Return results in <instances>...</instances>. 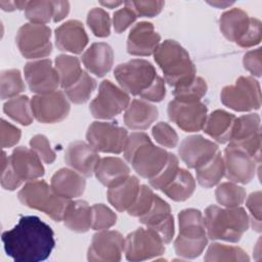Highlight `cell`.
Returning a JSON list of instances; mask_svg holds the SVG:
<instances>
[{
	"label": "cell",
	"mask_w": 262,
	"mask_h": 262,
	"mask_svg": "<svg viewBox=\"0 0 262 262\" xmlns=\"http://www.w3.org/2000/svg\"><path fill=\"white\" fill-rule=\"evenodd\" d=\"M196 180L205 188H210L219 183L224 176L225 167L221 152L218 150L210 160L199 166L196 169Z\"/></svg>",
	"instance_id": "obj_34"
},
{
	"label": "cell",
	"mask_w": 262,
	"mask_h": 262,
	"mask_svg": "<svg viewBox=\"0 0 262 262\" xmlns=\"http://www.w3.org/2000/svg\"><path fill=\"white\" fill-rule=\"evenodd\" d=\"M64 225L74 232H86L91 228L92 208L86 201H70L62 217Z\"/></svg>",
	"instance_id": "obj_31"
},
{
	"label": "cell",
	"mask_w": 262,
	"mask_h": 262,
	"mask_svg": "<svg viewBox=\"0 0 262 262\" xmlns=\"http://www.w3.org/2000/svg\"><path fill=\"white\" fill-rule=\"evenodd\" d=\"M87 44L88 36L79 20H68L55 30V45L61 51L79 54Z\"/></svg>",
	"instance_id": "obj_25"
},
{
	"label": "cell",
	"mask_w": 262,
	"mask_h": 262,
	"mask_svg": "<svg viewBox=\"0 0 262 262\" xmlns=\"http://www.w3.org/2000/svg\"><path fill=\"white\" fill-rule=\"evenodd\" d=\"M124 4L130 7L136 13V15L154 17L162 11L165 5V2L164 1H125Z\"/></svg>",
	"instance_id": "obj_49"
},
{
	"label": "cell",
	"mask_w": 262,
	"mask_h": 262,
	"mask_svg": "<svg viewBox=\"0 0 262 262\" xmlns=\"http://www.w3.org/2000/svg\"><path fill=\"white\" fill-rule=\"evenodd\" d=\"M87 25L96 37L104 38L111 33V18L102 8L94 7L88 12Z\"/></svg>",
	"instance_id": "obj_43"
},
{
	"label": "cell",
	"mask_w": 262,
	"mask_h": 262,
	"mask_svg": "<svg viewBox=\"0 0 262 262\" xmlns=\"http://www.w3.org/2000/svg\"><path fill=\"white\" fill-rule=\"evenodd\" d=\"M170 152L156 146L148 135L133 132L128 136L124 148V158L134 171L142 178L151 179L157 176L168 162Z\"/></svg>",
	"instance_id": "obj_3"
},
{
	"label": "cell",
	"mask_w": 262,
	"mask_h": 262,
	"mask_svg": "<svg viewBox=\"0 0 262 262\" xmlns=\"http://www.w3.org/2000/svg\"><path fill=\"white\" fill-rule=\"evenodd\" d=\"M224 175L234 183H249L256 174L259 163L243 149L228 144L224 149Z\"/></svg>",
	"instance_id": "obj_19"
},
{
	"label": "cell",
	"mask_w": 262,
	"mask_h": 262,
	"mask_svg": "<svg viewBox=\"0 0 262 262\" xmlns=\"http://www.w3.org/2000/svg\"><path fill=\"white\" fill-rule=\"evenodd\" d=\"M208 86L206 81L201 77H195L190 83L174 88V99L181 101H201L207 93Z\"/></svg>",
	"instance_id": "obj_41"
},
{
	"label": "cell",
	"mask_w": 262,
	"mask_h": 262,
	"mask_svg": "<svg viewBox=\"0 0 262 262\" xmlns=\"http://www.w3.org/2000/svg\"><path fill=\"white\" fill-rule=\"evenodd\" d=\"M159 116L156 105L143 99H133L124 115L125 125L132 130L147 129Z\"/></svg>",
	"instance_id": "obj_28"
},
{
	"label": "cell",
	"mask_w": 262,
	"mask_h": 262,
	"mask_svg": "<svg viewBox=\"0 0 262 262\" xmlns=\"http://www.w3.org/2000/svg\"><path fill=\"white\" fill-rule=\"evenodd\" d=\"M178 169L179 165L177 157L173 154H170L168 162L163 168V170L157 176L149 179L150 186L158 190H162L174 178Z\"/></svg>",
	"instance_id": "obj_46"
},
{
	"label": "cell",
	"mask_w": 262,
	"mask_h": 262,
	"mask_svg": "<svg viewBox=\"0 0 262 262\" xmlns=\"http://www.w3.org/2000/svg\"><path fill=\"white\" fill-rule=\"evenodd\" d=\"M30 146L45 164H52L55 161V152L51 148L49 140L45 135L37 134L32 137L30 140Z\"/></svg>",
	"instance_id": "obj_48"
},
{
	"label": "cell",
	"mask_w": 262,
	"mask_h": 262,
	"mask_svg": "<svg viewBox=\"0 0 262 262\" xmlns=\"http://www.w3.org/2000/svg\"><path fill=\"white\" fill-rule=\"evenodd\" d=\"M7 256L15 262L46 260L54 246L52 228L37 216H23L18 223L1 235Z\"/></svg>",
	"instance_id": "obj_1"
},
{
	"label": "cell",
	"mask_w": 262,
	"mask_h": 262,
	"mask_svg": "<svg viewBox=\"0 0 262 262\" xmlns=\"http://www.w3.org/2000/svg\"><path fill=\"white\" fill-rule=\"evenodd\" d=\"M208 108L202 101H181L173 99L169 102L167 113L169 119L185 132H198L204 128Z\"/></svg>",
	"instance_id": "obj_15"
},
{
	"label": "cell",
	"mask_w": 262,
	"mask_h": 262,
	"mask_svg": "<svg viewBox=\"0 0 262 262\" xmlns=\"http://www.w3.org/2000/svg\"><path fill=\"white\" fill-rule=\"evenodd\" d=\"M25 13L31 23L45 25L53 17L52 1H28Z\"/></svg>",
	"instance_id": "obj_42"
},
{
	"label": "cell",
	"mask_w": 262,
	"mask_h": 262,
	"mask_svg": "<svg viewBox=\"0 0 262 262\" xmlns=\"http://www.w3.org/2000/svg\"><path fill=\"white\" fill-rule=\"evenodd\" d=\"M217 151L218 145L202 135L185 137L178 148L181 161L190 169H196L210 160Z\"/></svg>",
	"instance_id": "obj_22"
},
{
	"label": "cell",
	"mask_w": 262,
	"mask_h": 262,
	"mask_svg": "<svg viewBox=\"0 0 262 262\" xmlns=\"http://www.w3.org/2000/svg\"><path fill=\"white\" fill-rule=\"evenodd\" d=\"M125 237L116 230H98L91 241L87 259L93 262H117L121 260Z\"/></svg>",
	"instance_id": "obj_17"
},
{
	"label": "cell",
	"mask_w": 262,
	"mask_h": 262,
	"mask_svg": "<svg viewBox=\"0 0 262 262\" xmlns=\"http://www.w3.org/2000/svg\"><path fill=\"white\" fill-rule=\"evenodd\" d=\"M154 58L164 74V80L174 88L190 83L196 70L188 52L175 40H165L154 52Z\"/></svg>",
	"instance_id": "obj_4"
},
{
	"label": "cell",
	"mask_w": 262,
	"mask_h": 262,
	"mask_svg": "<svg viewBox=\"0 0 262 262\" xmlns=\"http://www.w3.org/2000/svg\"><path fill=\"white\" fill-rule=\"evenodd\" d=\"M101 5L108 7V8H115L121 4H123L122 1H106V2H100Z\"/></svg>",
	"instance_id": "obj_57"
},
{
	"label": "cell",
	"mask_w": 262,
	"mask_h": 262,
	"mask_svg": "<svg viewBox=\"0 0 262 262\" xmlns=\"http://www.w3.org/2000/svg\"><path fill=\"white\" fill-rule=\"evenodd\" d=\"M140 183L137 177L129 176L126 180L108 187L106 195L110 204L119 212L127 211L134 203Z\"/></svg>",
	"instance_id": "obj_32"
},
{
	"label": "cell",
	"mask_w": 262,
	"mask_h": 262,
	"mask_svg": "<svg viewBox=\"0 0 262 262\" xmlns=\"http://www.w3.org/2000/svg\"><path fill=\"white\" fill-rule=\"evenodd\" d=\"M3 111L13 121L24 126H29L33 123L31 101L26 95H18L10 98L4 103Z\"/></svg>",
	"instance_id": "obj_36"
},
{
	"label": "cell",
	"mask_w": 262,
	"mask_h": 262,
	"mask_svg": "<svg viewBox=\"0 0 262 262\" xmlns=\"http://www.w3.org/2000/svg\"><path fill=\"white\" fill-rule=\"evenodd\" d=\"M204 223L211 239L237 243L248 230L250 218L244 208H221L215 205L205 210Z\"/></svg>",
	"instance_id": "obj_5"
},
{
	"label": "cell",
	"mask_w": 262,
	"mask_h": 262,
	"mask_svg": "<svg viewBox=\"0 0 262 262\" xmlns=\"http://www.w3.org/2000/svg\"><path fill=\"white\" fill-rule=\"evenodd\" d=\"M96 87V81L87 72H83L80 79L71 87L64 89L67 97L75 104L86 102Z\"/></svg>",
	"instance_id": "obj_39"
},
{
	"label": "cell",
	"mask_w": 262,
	"mask_h": 262,
	"mask_svg": "<svg viewBox=\"0 0 262 262\" xmlns=\"http://www.w3.org/2000/svg\"><path fill=\"white\" fill-rule=\"evenodd\" d=\"M247 208L252 215V226L257 231L261 230V192H252L247 199Z\"/></svg>",
	"instance_id": "obj_53"
},
{
	"label": "cell",
	"mask_w": 262,
	"mask_h": 262,
	"mask_svg": "<svg viewBox=\"0 0 262 262\" xmlns=\"http://www.w3.org/2000/svg\"><path fill=\"white\" fill-rule=\"evenodd\" d=\"M220 31L230 42L243 48H249L260 43L262 38L261 21L250 17L241 8H231L225 11L219 19Z\"/></svg>",
	"instance_id": "obj_7"
},
{
	"label": "cell",
	"mask_w": 262,
	"mask_h": 262,
	"mask_svg": "<svg viewBox=\"0 0 262 262\" xmlns=\"http://www.w3.org/2000/svg\"><path fill=\"white\" fill-rule=\"evenodd\" d=\"M130 103L129 94L110 80H103L96 97L90 102V112L96 119L108 120L121 114Z\"/></svg>",
	"instance_id": "obj_13"
},
{
	"label": "cell",
	"mask_w": 262,
	"mask_h": 262,
	"mask_svg": "<svg viewBox=\"0 0 262 262\" xmlns=\"http://www.w3.org/2000/svg\"><path fill=\"white\" fill-rule=\"evenodd\" d=\"M50 185L56 194L66 200H71L83 194L86 181L83 175L74 169L62 168L53 174Z\"/></svg>",
	"instance_id": "obj_26"
},
{
	"label": "cell",
	"mask_w": 262,
	"mask_h": 262,
	"mask_svg": "<svg viewBox=\"0 0 262 262\" xmlns=\"http://www.w3.org/2000/svg\"><path fill=\"white\" fill-rule=\"evenodd\" d=\"M221 102L235 112H250L261 106V90L253 77H239L234 85L225 86L220 93Z\"/></svg>",
	"instance_id": "obj_9"
},
{
	"label": "cell",
	"mask_w": 262,
	"mask_h": 262,
	"mask_svg": "<svg viewBox=\"0 0 262 262\" xmlns=\"http://www.w3.org/2000/svg\"><path fill=\"white\" fill-rule=\"evenodd\" d=\"M92 223L93 230H104L111 228L117 222L116 213L103 204H95L92 207Z\"/></svg>",
	"instance_id": "obj_44"
},
{
	"label": "cell",
	"mask_w": 262,
	"mask_h": 262,
	"mask_svg": "<svg viewBox=\"0 0 262 262\" xmlns=\"http://www.w3.org/2000/svg\"><path fill=\"white\" fill-rule=\"evenodd\" d=\"M0 6L4 11H13L17 9L16 1H0Z\"/></svg>",
	"instance_id": "obj_56"
},
{
	"label": "cell",
	"mask_w": 262,
	"mask_h": 262,
	"mask_svg": "<svg viewBox=\"0 0 262 262\" xmlns=\"http://www.w3.org/2000/svg\"><path fill=\"white\" fill-rule=\"evenodd\" d=\"M235 119V116L228 112L216 110L207 116L204 132L219 143L229 142Z\"/></svg>",
	"instance_id": "obj_30"
},
{
	"label": "cell",
	"mask_w": 262,
	"mask_h": 262,
	"mask_svg": "<svg viewBox=\"0 0 262 262\" xmlns=\"http://www.w3.org/2000/svg\"><path fill=\"white\" fill-rule=\"evenodd\" d=\"M25 90V84L21 79V74L16 69L6 70L1 73L0 77V92L1 99H8L18 96Z\"/></svg>",
	"instance_id": "obj_40"
},
{
	"label": "cell",
	"mask_w": 262,
	"mask_h": 262,
	"mask_svg": "<svg viewBox=\"0 0 262 262\" xmlns=\"http://www.w3.org/2000/svg\"><path fill=\"white\" fill-rule=\"evenodd\" d=\"M124 253L128 261H144L165 253V243L150 228H137L125 237Z\"/></svg>",
	"instance_id": "obj_11"
},
{
	"label": "cell",
	"mask_w": 262,
	"mask_h": 262,
	"mask_svg": "<svg viewBox=\"0 0 262 262\" xmlns=\"http://www.w3.org/2000/svg\"><path fill=\"white\" fill-rule=\"evenodd\" d=\"M244 68L253 76H261V48L248 51L243 58Z\"/></svg>",
	"instance_id": "obj_54"
},
{
	"label": "cell",
	"mask_w": 262,
	"mask_h": 262,
	"mask_svg": "<svg viewBox=\"0 0 262 262\" xmlns=\"http://www.w3.org/2000/svg\"><path fill=\"white\" fill-rule=\"evenodd\" d=\"M24 73L30 90L36 94L54 92L60 85L58 74L48 58L27 62Z\"/></svg>",
	"instance_id": "obj_18"
},
{
	"label": "cell",
	"mask_w": 262,
	"mask_h": 262,
	"mask_svg": "<svg viewBox=\"0 0 262 262\" xmlns=\"http://www.w3.org/2000/svg\"><path fill=\"white\" fill-rule=\"evenodd\" d=\"M51 30L46 25L28 23L16 34V45L25 58L37 59L48 56L52 51Z\"/></svg>",
	"instance_id": "obj_10"
},
{
	"label": "cell",
	"mask_w": 262,
	"mask_h": 262,
	"mask_svg": "<svg viewBox=\"0 0 262 262\" xmlns=\"http://www.w3.org/2000/svg\"><path fill=\"white\" fill-rule=\"evenodd\" d=\"M1 146L3 148L5 147H11L15 145L21 136L20 130L13 126L12 124L6 122L5 120H1Z\"/></svg>",
	"instance_id": "obj_52"
},
{
	"label": "cell",
	"mask_w": 262,
	"mask_h": 262,
	"mask_svg": "<svg viewBox=\"0 0 262 262\" xmlns=\"http://www.w3.org/2000/svg\"><path fill=\"white\" fill-rule=\"evenodd\" d=\"M70 108V103L61 91L36 94L31 99L33 117L40 123L60 122L68 117Z\"/></svg>",
	"instance_id": "obj_16"
},
{
	"label": "cell",
	"mask_w": 262,
	"mask_h": 262,
	"mask_svg": "<svg viewBox=\"0 0 262 262\" xmlns=\"http://www.w3.org/2000/svg\"><path fill=\"white\" fill-rule=\"evenodd\" d=\"M179 233L174 242L178 256L185 259L199 257L208 244L204 216L196 209L182 210L178 215Z\"/></svg>",
	"instance_id": "obj_6"
},
{
	"label": "cell",
	"mask_w": 262,
	"mask_h": 262,
	"mask_svg": "<svg viewBox=\"0 0 262 262\" xmlns=\"http://www.w3.org/2000/svg\"><path fill=\"white\" fill-rule=\"evenodd\" d=\"M41 161L32 148L25 146L15 147L8 157V164L21 183L36 180L44 175L45 170Z\"/></svg>",
	"instance_id": "obj_21"
},
{
	"label": "cell",
	"mask_w": 262,
	"mask_h": 262,
	"mask_svg": "<svg viewBox=\"0 0 262 262\" xmlns=\"http://www.w3.org/2000/svg\"><path fill=\"white\" fill-rule=\"evenodd\" d=\"M246 190L234 182H223L215 190V196L221 206L226 208L238 207L246 200Z\"/></svg>",
	"instance_id": "obj_38"
},
{
	"label": "cell",
	"mask_w": 262,
	"mask_h": 262,
	"mask_svg": "<svg viewBox=\"0 0 262 262\" xmlns=\"http://www.w3.org/2000/svg\"><path fill=\"white\" fill-rule=\"evenodd\" d=\"M195 188V181L185 169L179 168L174 178L162 189V191L175 202H183L191 196Z\"/></svg>",
	"instance_id": "obj_33"
},
{
	"label": "cell",
	"mask_w": 262,
	"mask_h": 262,
	"mask_svg": "<svg viewBox=\"0 0 262 262\" xmlns=\"http://www.w3.org/2000/svg\"><path fill=\"white\" fill-rule=\"evenodd\" d=\"M154 198H155V194H154L151 188H149L147 185H144V184L140 185L138 194H137L134 203L127 210L128 214L130 216L138 217V218L140 216L144 215L151 207Z\"/></svg>",
	"instance_id": "obj_45"
},
{
	"label": "cell",
	"mask_w": 262,
	"mask_h": 262,
	"mask_svg": "<svg viewBox=\"0 0 262 262\" xmlns=\"http://www.w3.org/2000/svg\"><path fill=\"white\" fill-rule=\"evenodd\" d=\"M21 185V182L16 178L12 172L9 164L8 157L5 151H2L1 157V186L6 190H14Z\"/></svg>",
	"instance_id": "obj_51"
},
{
	"label": "cell",
	"mask_w": 262,
	"mask_h": 262,
	"mask_svg": "<svg viewBox=\"0 0 262 262\" xmlns=\"http://www.w3.org/2000/svg\"><path fill=\"white\" fill-rule=\"evenodd\" d=\"M136 17V13L126 5L125 7L115 11L113 16V25L115 32L120 34L126 31L135 21Z\"/></svg>",
	"instance_id": "obj_50"
},
{
	"label": "cell",
	"mask_w": 262,
	"mask_h": 262,
	"mask_svg": "<svg viewBox=\"0 0 262 262\" xmlns=\"http://www.w3.org/2000/svg\"><path fill=\"white\" fill-rule=\"evenodd\" d=\"M114 76L124 91L144 100L159 102L166 95L165 80L157 75L155 67L145 59L135 58L120 63Z\"/></svg>",
	"instance_id": "obj_2"
},
{
	"label": "cell",
	"mask_w": 262,
	"mask_h": 262,
	"mask_svg": "<svg viewBox=\"0 0 262 262\" xmlns=\"http://www.w3.org/2000/svg\"><path fill=\"white\" fill-rule=\"evenodd\" d=\"M87 142L97 151L121 154L124 151L128 132L125 128L111 122H93L86 132Z\"/></svg>",
	"instance_id": "obj_12"
},
{
	"label": "cell",
	"mask_w": 262,
	"mask_h": 262,
	"mask_svg": "<svg viewBox=\"0 0 262 262\" xmlns=\"http://www.w3.org/2000/svg\"><path fill=\"white\" fill-rule=\"evenodd\" d=\"M99 160L98 151L88 142L81 140L70 143L64 154L66 164L85 177H90L94 173Z\"/></svg>",
	"instance_id": "obj_24"
},
{
	"label": "cell",
	"mask_w": 262,
	"mask_h": 262,
	"mask_svg": "<svg viewBox=\"0 0 262 262\" xmlns=\"http://www.w3.org/2000/svg\"><path fill=\"white\" fill-rule=\"evenodd\" d=\"M19 202L31 208L45 213L54 221H61L64 210L70 202L54 192L51 185L44 180L27 182L17 193Z\"/></svg>",
	"instance_id": "obj_8"
},
{
	"label": "cell",
	"mask_w": 262,
	"mask_h": 262,
	"mask_svg": "<svg viewBox=\"0 0 262 262\" xmlns=\"http://www.w3.org/2000/svg\"><path fill=\"white\" fill-rule=\"evenodd\" d=\"M161 36L155 31L154 25L147 21L137 23L127 38V51L131 55L148 56L154 54L160 45Z\"/></svg>",
	"instance_id": "obj_23"
},
{
	"label": "cell",
	"mask_w": 262,
	"mask_h": 262,
	"mask_svg": "<svg viewBox=\"0 0 262 262\" xmlns=\"http://www.w3.org/2000/svg\"><path fill=\"white\" fill-rule=\"evenodd\" d=\"M152 137L164 147L173 148L178 143V135L176 131L166 122H159L152 127Z\"/></svg>",
	"instance_id": "obj_47"
},
{
	"label": "cell",
	"mask_w": 262,
	"mask_h": 262,
	"mask_svg": "<svg viewBox=\"0 0 262 262\" xmlns=\"http://www.w3.org/2000/svg\"><path fill=\"white\" fill-rule=\"evenodd\" d=\"M205 261H249L250 258L247 253L238 248L227 246L223 244L213 243L209 246L206 255L204 257Z\"/></svg>",
	"instance_id": "obj_37"
},
{
	"label": "cell",
	"mask_w": 262,
	"mask_h": 262,
	"mask_svg": "<svg viewBox=\"0 0 262 262\" xmlns=\"http://www.w3.org/2000/svg\"><path fill=\"white\" fill-rule=\"evenodd\" d=\"M229 144L236 146L259 164L261 160V128L260 117L257 114H248L235 119Z\"/></svg>",
	"instance_id": "obj_14"
},
{
	"label": "cell",
	"mask_w": 262,
	"mask_h": 262,
	"mask_svg": "<svg viewBox=\"0 0 262 262\" xmlns=\"http://www.w3.org/2000/svg\"><path fill=\"white\" fill-rule=\"evenodd\" d=\"M82 62L90 73L97 77H103L113 67L114 51L107 43H93L83 53Z\"/></svg>",
	"instance_id": "obj_27"
},
{
	"label": "cell",
	"mask_w": 262,
	"mask_h": 262,
	"mask_svg": "<svg viewBox=\"0 0 262 262\" xmlns=\"http://www.w3.org/2000/svg\"><path fill=\"white\" fill-rule=\"evenodd\" d=\"M53 21L57 23L63 19L70 12V3L68 1H52Z\"/></svg>",
	"instance_id": "obj_55"
},
{
	"label": "cell",
	"mask_w": 262,
	"mask_h": 262,
	"mask_svg": "<svg viewBox=\"0 0 262 262\" xmlns=\"http://www.w3.org/2000/svg\"><path fill=\"white\" fill-rule=\"evenodd\" d=\"M139 222L155 230L165 244H169L174 235V219L169 204L155 194L149 210L139 218Z\"/></svg>",
	"instance_id": "obj_20"
},
{
	"label": "cell",
	"mask_w": 262,
	"mask_h": 262,
	"mask_svg": "<svg viewBox=\"0 0 262 262\" xmlns=\"http://www.w3.org/2000/svg\"><path fill=\"white\" fill-rule=\"evenodd\" d=\"M94 174L101 184L111 187L126 180L130 176V168L120 158L105 157L99 160Z\"/></svg>",
	"instance_id": "obj_29"
},
{
	"label": "cell",
	"mask_w": 262,
	"mask_h": 262,
	"mask_svg": "<svg viewBox=\"0 0 262 262\" xmlns=\"http://www.w3.org/2000/svg\"><path fill=\"white\" fill-rule=\"evenodd\" d=\"M54 68L59 77V84L63 89L75 84L84 72L81 68L80 60L75 56L67 54L56 56Z\"/></svg>",
	"instance_id": "obj_35"
}]
</instances>
